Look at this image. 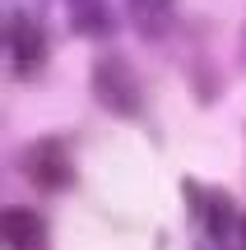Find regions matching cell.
<instances>
[{"label":"cell","mask_w":246,"mask_h":250,"mask_svg":"<svg viewBox=\"0 0 246 250\" xmlns=\"http://www.w3.org/2000/svg\"><path fill=\"white\" fill-rule=\"evenodd\" d=\"M93 98L116 121H144V111H149L144 83H139L135 65L121 51H102L98 61H93Z\"/></svg>","instance_id":"1"},{"label":"cell","mask_w":246,"mask_h":250,"mask_svg":"<svg viewBox=\"0 0 246 250\" xmlns=\"http://www.w3.org/2000/svg\"><path fill=\"white\" fill-rule=\"evenodd\" d=\"M186 199H191V208L200 218L204 236L214 241V250H246V208L228 190H219V186L204 190L195 181H186Z\"/></svg>","instance_id":"2"},{"label":"cell","mask_w":246,"mask_h":250,"mask_svg":"<svg viewBox=\"0 0 246 250\" xmlns=\"http://www.w3.org/2000/svg\"><path fill=\"white\" fill-rule=\"evenodd\" d=\"M19 167H23V176L33 181L37 190H46V195H56V190H74V181H79L74 158H70V144H65L61 134L33 139L23 148V158H19Z\"/></svg>","instance_id":"3"},{"label":"cell","mask_w":246,"mask_h":250,"mask_svg":"<svg viewBox=\"0 0 246 250\" xmlns=\"http://www.w3.org/2000/svg\"><path fill=\"white\" fill-rule=\"evenodd\" d=\"M46 56H51V42H46L42 23H37L28 9H14L5 19V61L14 79H37L46 70Z\"/></svg>","instance_id":"4"},{"label":"cell","mask_w":246,"mask_h":250,"mask_svg":"<svg viewBox=\"0 0 246 250\" xmlns=\"http://www.w3.org/2000/svg\"><path fill=\"white\" fill-rule=\"evenodd\" d=\"M0 236H5V250H51V232H46V218L33 213V208L14 204L0 218Z\"/></svg>","instance_id":"5"},{"label":"cell","mask_w":246,"mask_h":250,"mask_svg":"<svg viewBox=\"0 0 246 250\" xmlns=\"http://www.w3.org/2000/svg\"><path fill=\"white\" fill-rule=\"evenodd\" d=\"M65 9V28L74 37H112L116 33V19H112L107 0H61Z\"/></svg>","instance_id":"6"},{"label":"cell","mask_w":246,"mask_h":250,"mask_svg":"<svg viewBox=\"0 0 246 250\" xmlns=\"http://www.w3.org/2000/svg\"><path fill=\"white\" fill-rule=\"evenodd\" d=\"M130 19L149 42H163L177 23V0H130Z\"/></svg>","instance_id":"7"}]
</instances>
